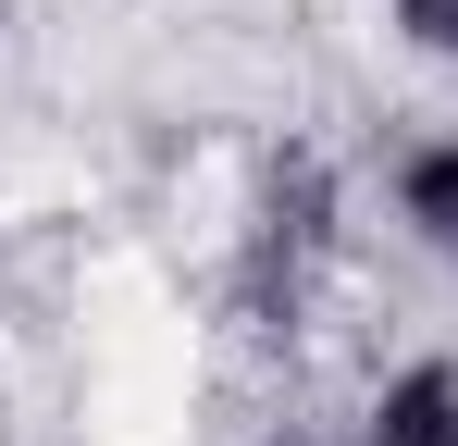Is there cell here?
Instances as JSON below:
<instances>
[{"label": "cell", "mask_w": 458, "mask_h": 446, "mask_svg": "<svg viewBox=\"0 0 458 446\" xmlns=\"http://www.w3.org/2000/svg\"><path fill=\"white\" fill-rule=\"evenodd\" d=\"M360 446H458V360H409V372H384L372 434H360Z\"/></svg>", "instance_id": "cell-1"}, {"label": "cell", "mask_w": 458, "mask_h": 446, "mask_svg": "<svg viewBox=\"0 0 458 446\" xmlns=\"http://www.w3.org/2000/svg\"><path fill=\"white\" fill-rule=\"evenodd\" d=\"M396 223H409L421 248H446V261H458V137L396 149Z\"/></svg>", "instance_id": "cell-2"}, {"label": "cell", "mask_w": 458, "mask_h": 446, "mask_svg": "<svg viewBox=\"0 0 458 446\" xmlns=\"http://www.w3.org/2000/svg\"><path fill=\"white\" fill-rule=\"evenodd\" d=\"M409 50H458V0H384Z\"/></svg>", "instance_id": "cell-3"}]
</instances>
